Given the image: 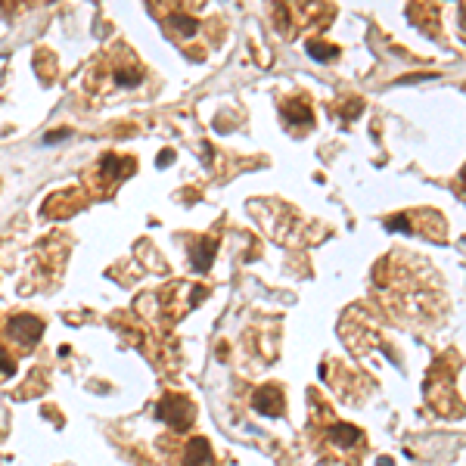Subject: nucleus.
I'll use <instances>...</instances> for the list:
<instances>
[{"label":"nucleus","instance_id":"nucleus-1","mask_svg":"<svg viewBox=\"0 0 466 466\" xmlns=\"http://www.w3.org/2000/svg\"><path fill=\"white\" fill-rule=\"evenodd\" d=\"M159 419H165L168 426H174V429H186V426L193 423V404L181 398V395H168L165 401L159 404Z\"/></svg>","mask_w":466,"mask_h":466},{"label":"nucleus","instance_id":"nucleus-2","mask_svg":"<svg viewBox=\"0 0 466 466\" xmlns=\"http://www.w3.org/2000/svg\"><path fill=\"white\" fill-rule=\"evenodd\" d=\"M10 333L25 348H31V345H37V339L44 336V323L37 321V317H31V314H16L10 321Z\"/></svg>","mask_w":466,"mask_h":466},{"label":"nucleus","instance_id":"nucleus-3","mask_svg":"<svg viewBox=\"0 0 466 466\" xmlns=\"http://www.w3.org/2000/svg\"><path fill=\"white\" fill-rule=\"evenodd\" d=\"M252 404H255V410L264 414V417H280L283 414V392H280L277 386H261L258 392H255Z\"/></svg>","mask_w":466,"mask_h":466},{"label":"nucleus","instance_id":"nucleus-4","mask_svg":"<svg viewBox=\"0 0 466 466\" xmlns=\"http://www.w3.org/2000/svg\"><path fill=\"white\" fill-rule=\"evenodd\" d=\"M184 466H212V448H208L205 438H193L190 445H186Z\"/></svg>","mask_w":466,"mask_h":466},{"label":"nucleus","instance_id":"nucleus-5","mask_svg":"<svg viewBox=\"0 0 466 466\" xmlns=\"http://www.w3.org/2000/svg\"><path fill=\"white\" fill-rule=\"evenodd\" d=\"M215 249H217V243H215L212 237L199 239L196 249H193V268H196V270H208V268H212V261H215Z\"/></svg>","mask_w":466,"mask_h":466},{"label":"nucleus","instance_id":"nucleus-6","mask_svg":"<svg viewBox=\"0 0 466 466\" xmlns=\"http://www.w3.org/2000/svg\"><path fill=\"white\" fill-rule=\"evenodd\" d=\"M333 441L342 448H348V445H354V441H361V429L357 426H348V423H339V426H333Z\"/></svg>","mask_w":466,"mask_h":466},{"label":"nucleus","instance_id":"nucleus-7","mask_svg":"<svg viewBox=\"0 0 466 466\" xmlns=\"http://www.w3.org/2000/svg\"><path fill=\"white\" fill-rule=\"evenodd\" d=\"M308 53L314 59H321V62H330V59H336V47L333 44H323V41H308Z\"/></svg>","mask_w":466,"mask_h":466},{"label":"nucleus","instance_id":"nucleus-8","mask_svg":"<svg viewBox=\"0 0 466 466\" xmlns=\"http://www.w3.org/2000/svg\"><path fill=\"white\" fill-rule=\"evenodd\" d=\"M286 119H289L292 124L295 121H301V124H311V109L301 103V100H295L292 106H286Z\"/></svg>","mask_w":466,"mask_h":466},{"label":"nucleus","instance_id":"nucleus-9","mask_svg":"<svg viewBox=\"0 0 466 466\" xmlns=\"http://www.w3.org/2000/svg\"><path fill=\"white\" fill-rule=\"evenodd\" d=\"M171 28H177L184 37H190V35H193V31H196L199 25H196V19H193V16L177 13V16H171Z\"/></svg>","mask_w":466,"mask_h":466},{"label":"nucleus","instance_id":"nucleus-10","mask_svg":"<svg viewBox=\"0 0 466 466\" xmlns=\"http://www.w3.org/2000/svg\"><path fill=\"white\" fill-rule=\"evenodd\" d=\"M13 373H16V361L6 348H0V376H13Z\"/></svg>","mask_w":466,"mask_h":466},{"label":"nucleus","instance_id":"nucleus-11","mask_svg":"<svg viewBox=\"0 0 466 466\" xmlns=\"http://www.w3.org/2000/svg\"><path fill=\"white\" fill-rule=\"evenodd\" d=\"M388 230H404V233H410L414 227H410L407 215H395V217H388Z\"/></svg>","mask_w":466,"mask_h":466},{"label":"nucleus","instance_id":"nucleus-12","mask_svg":"<svg viewBox=\"0 0 466 466\" xmlns=\"http://www.w3.org/2000/svg\"><path fill=\"white\" fill-rule=\"evenodd\" d=\"M68 137V131H56V134H47L44 140H47V143H56V140H66Z\"/></svg>","mask_w":466,"mask_h":466},{"label":"nucleus","instance_id":"nucleus-13","mask_svg":"<svg viewBox=\"0 0 466 466\" xmlns=\"http://www.w3.org/2000/svg\"><path fill=\"white\" fill-rule=\"evenodd\" d=\"M168 162H171V153L165 150V153H162V155H159V168H165V165H168Z\"/></svg>","mask_w":466,"mask_h":466},{"label":"nucleus","instance_id":"nucleus-14","mask_svg":"<svg viewBox=\"0 0 466 466\" xmlns=\"http://www.w3.org/2000/svg\"><path fill=\"white\" fill-rule=\"evenodd\" d=\"M376 466H392V460H388V457H379V463Z\"/></svg>","mask_w":466,"mask_h":466}]
</instances>
